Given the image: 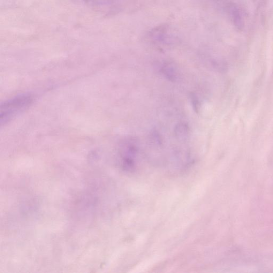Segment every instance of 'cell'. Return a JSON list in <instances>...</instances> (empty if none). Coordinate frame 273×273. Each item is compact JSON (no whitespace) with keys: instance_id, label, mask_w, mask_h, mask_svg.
<instances>
[{"instance_id":"1","label":"cell","mask_w":273,"mask_h":273,"mask_svg":"<svg viewBox=\"0 0 273 273\" xmlns=\"http://www.w3.org/2000/svg\"><path fill=\"white\" fill-rule=\"evenodd\" d=\"M33 98L30 94H21L5 101L0 107L1 125H5L31 105Z\"/></svg>"}]
</instances>
